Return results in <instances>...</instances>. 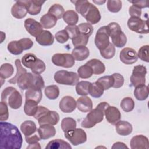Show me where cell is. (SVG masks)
<instances>
[{"label": "cell", "instance_id": "6da1fadb", "mask_svg": "<svg viewBox=\"0 0 149 149\" xmlns=\"http://www.w3.org/2000/svg\"><path fill=\"white\" fill-rule=\"evenodd\" d=\"M0 148L20 149L22 147L23 138L18 128L14 125L1 121Z\"/></svg>", "mask_w": 149, "mask_h": 149}, {"label": "cell", "instance_id": "7a4b0ae2", "mask_svg": "<svg viewBox=\"0 0 149 149\" xmlns=\"http://www.w3.org/2000/svg\"><path fill=\"white\" fill-rule=\"evenodd\" d=\"M107 102H101L94 109H92L82 121L81 125L84 128H91L100 123L104 119L105 109L109 106Z\"/></svg>", "mask_w": 149, "mask_h": 149}, {"label": "cell", "instance_id": "3957f363", "mask_svg": "<svg viewBox=\"0 0 149 149\" xmlns=\"http://www.w3.org/2000/svg\"><path fill=\"white\" fill-rule=\"evenodd\" d=\"M17 83L19 87L22 90L30 88L42 90L45 86L44 81L40 74L29 72L22 74L17 80Z\"/></svg>", "mask_w": 149, "mask_h": 149}, {"label": "cell", "instance_id": "277c9868", "mask_svg": "<svg viewBox=\"0 0 149 149\" xmlns=\"http://www.w3.org/2000/svg\"><path fill=\"white\" fill-rule=\"evenodd\" d=\"M1 101L5 102L12 109L19 108L22 104L20 93L13 87H7L2 92Z\"/></svg>", "mask_w": 149, "mask_h": 149}, {"label": "cell", "instance_id": "5b68a950", "mask_svg": "<svg viewBox=\"0 0 149 149\" xmlns=\"http://www.w3.org/2000/svg\"><path fill=\"white\" fill-rule=\"evenodd\" d=\"M107 27L109 36L111 37L112 44L118 48L124 47L127 42V37L122 31L120 25L116 22H112Z\"/></svg>", "mask_w": 149, "mask_h": 149}, {"label": "cell", "instance_id": "8992f818", "mask_svg": "<svg viewBox=\"0 0 149 149\" xmlns=\"http://www.w3.org/2000/svg\"><path fill=\"white\" fill-rule=\"evenodd\" d=\"M55 81L61 84L74 86L79 82L78 74L73 72L61 70L57 71L54 74Z\"/></svg>", "mask_w": 149, "mask_h": 149}, {"label": "cell", "instance_id": "52a82bcc", "mask_svg": "<svg viewBox=\"0 0 149 149\" xmlns=\"http://www.w3.org/2000/svg\"><path fill=\"white\" fill-rule=\"evenodd\" d=\"M147 73L146 68L141 65L135 66L133 68L132 75L130 78L131 84L136 87L144 85L146 83V74Z\"/></svg>", "mask_w": 149, "mask_h": 149}, {"label": "cell", "instance_id": "ba28073f", "mask_svg": "<svg viewBox=\"0 0 149 149\" xmlns=\"http://www.w3.org/2000/svg\"><path fill=\"white\" fill-rule=\"evenodd\" d=\"M109 37V34L107 26L101 27L97 31L94 42L100 51L104 49L108 46L110 43Z\"/></svg>", "mask_w": 149, "mask_h": 149}, {"label": "cell", "instance_id": "9c48e42d", "mask_svg": "<svg viewBox=\"0 0 149 149\" xmlns=\"http://www.w3.org/2000/svg\"><path fill=\"white\" fill-rule=\"evenodd\" d=\"M65 137L73 146H78L85 143L87 140V134L81 128H76L64 133Z\"/></svg>", "mask_w": 149, "mask_h": 149}, {"label": "cell", "instance_id": "30bf717a", "mask_svg": "<svg viewBox=\"0 0 149 149\" xmlns=\"http://www.w3.org/2000/svg\"><path fill=\"white\" fill-rule=\"evenodd\" d=\"M127 26L133 31L139 34H148V21L140 17H130L127 21Z\"/></svg>", "mask_w": 149, "mask_h": 149}, {"label": "cell", "instance_id": "8fae6325", "mask_svg": "<svg viewBox=\"0 0 149 149\" xmlns=\"http://www.w3.org/2000/svg\"><path fill=\"white\" fill-rule=\"evenodd\" d=\"M52 62L57 66L69 68L73 66L75 63V59L72 54L57 53L52 56Z\"/></svg>", "mask_w": 149, "mask_h": 149}, {"label": "cell", "instance_id": "7c38bea8", "mask_svg": "<svg viewBox=\"0 0 149 149\" xmlns=\"http://www.w3.org/2000/svg\"><path fill=\"white\" fill-rule=\"evenodd\" d=\"M122 62L126 65H131L137 62L138 56L136 51L131 48L126 47L122 49L119 54Z\"/></svg>", "mask_w": 149, "mask_h": 149}, {"label": "cell", "instance_id": "4fadbf2b", "mask_svg": "<svg viewBox=\"0 0 149 149\" xmlns=\"http://www.w3.org/2000/svg\"><path fill=\"white\" fill-rule=\"evenodd\" d=\"M24 27L30 35L35 37H38L43 31V27L41 23L32 18H28L25 20Z\"/></svg>", "mask_w": 149, "mask_h": 149}, {"label": "cell", "instance_id": "5bb4252c", "mask_svg": "<svg viewBox=\"0 0 149 149\" xmlns=\"http://www.w3.org/2000/svg\"><path fill=\"white\" fill-rule=\"evenodd\" d=\"M59 109L64 113L72 112L76 108V101L71 96L63 97L60 101L59 104Z\"/></svg>", "mask_w": 149, "mask_h": 149}, {"label": "cell", "instance_id": "9a60e30c", "mask_svg": "<svg viewBox=\"0 0 149 149\" xmlns=\"http://www.w3.org/2000/svg\"><path fill=\"white\" fill-rule=\"evenodd\" d=\"M104 115L107 121L112 125H115L121 119L120 112L114 106L109 105L105 109Z\"/></svg>", "mask_w": 149, "mask_h": 149}, {"label": "cell", "instance_id": "2e32d148", "mask_svg": "<svg viewBox=\"0 0 149 149\" xmlns=\"http://www.w3.org/2000/svg\"><path fill=\"white\" fill-rule=\"evenodd\" d=\"M84 17L87 20V23L91 24H95L100 22L101 16L98 8L94 5L91 3Z\"/></svg>", "mask_w": 149, "mask_h": 149}, {"label": "cell", "instance_id": "e0dca14e", "mask_svg": "<svg viewBox=\"0 0 149 149\" xmlns=\"http://www.w3.org/2000/svg\"><path fill=\"white\" fill-rule=\"evenodd\" d=\"M130 145L132 149H148L149 148L148 139L144 135H136L132 138Z\"/></svg>", "mask_w": 149, "mask_h": 149}, {"label": "cell", "instance_id": "ac0fdd59", "mask_svg": "<svg viewBox=\"0 0 149 149\" xmlns=\"http://www.w3.org/2000/svg\"><path fill=\"white\" fill-rule=\"evenodd\" d=\"M23 4L25 5L28 13L31 15H36L41 12V7L43 3L45 2L44 1L37 0H28L22 1Z\"/></svg>", "mask_w": 149, "mask_h": 149}, {"label": "cell", "instance_id": "d6986e66", "mask_svg": "<svg viewBox=\"0 0 149 149\" xmlns=\"http://www.w3.org/2000/svg\"><path fill=\"white\" fill-rule=\"evenodd\" d=\"M40 125L49 124L52 125H56L59 121V114L54 111H49L43 116L37 120Z\"/></svg>", "mask_w": 149, "mask_h": 149}, {"label": "cell", "instance_id": "ffe728a7", "mask_svg": "<svg viewBox=\"0 0 149 149\" xmlns=\"http://www.w3.org/2000/svg\"><path fill=\"white\" fill-rule=\"evenodd\" d=\"M40 137L42 140H46L54 137L56 134V130L54 126L49 124H44L40 126L37 129Z\"/></svg>", "mask_w": 149, "mask_h": 149}, {"label": "cell", "instance_id": "44dd1931", "mask_svg": "<svg viewBox=\"0 0 149 149\" xmlns=\"http://www.w3.org/2000/svg\"><path fill=\"white\" fill-rule=\"evenodd\" d=\"M28 13L27 8L22 1H16L11 8L12 15L16 19H22Z\"/></svg>", "mask_w": 149, "mask_h": 149}, {"label": "cell", "instance_id": "7402d4cb", "mask_svg": "<svg viewBox=\"0 0 149 149\" xmlns=\"http://www.w3.org/2000/svg\"><path fill=\"white\" fill-rule=\"evenodd\" d=\"M76 107L82 112H88L93 109L92 100L86 95L80 97L77 100Z\"/></svg>", "mask_w": 149, "mask_h": 149}, {"label": "cell", "instance_id": "603a6c76", "mask_svg": "<svg viewBox=\"0 0 149 149\" xmlns=\"http://www.w3.org/2000/svg\"><path fill=\"white\" fill-rule=\"evenodd\" d=\"M36 41L42 46H49L54 43V37L49 31L43 30L38 37H36Z\"/></svg>", "mask_w": 149, "mask_h": 149}, {"label": "cell", "instance_id": "cb8c5ba5", "mask_svg": "<svg viewBox=\"0 0 149 149\" xmlns=\"http://www.w3.org/2000/svg\"><path fill=\"white\" fill-rule=\"evenodd\" d=\"M72 55L75 60L81 61L86 59L88 57L90 51L86 46L76 47L72 50Z\"/></svg>", "mask_w": 149, "mask_h": 149}, {"label": "cell", "instance_id": "d4e9b609", "mask_svg": "<svg viewBox=\"0 0 149 149\" xmlns=\"http://www.w3.org/2000/svg\"><path fill=\"white\" fill-rule=\"evenodd\" d=\"M115 129L119 135L128 136L132 132L133 127L129 122L125 120H119L115 124Z\"/></svg>", "mask_w": 149, "mask_h": 149}, {"label": "cell", "instance_id": "484cf974", "mask_svg": "<svg viewBox=\"0 0 149 149\" xmlns=\"http://www.w3.org/2000/svg\"><path fill=\"white\" fill-rule=\"evenodd\" d=\"M20 130L26 137L30 136L37 132L36 123L31 120H26L20 125Z\"/></svg>", "mask_w": 149, "mask_h": 149}, {"label": "cell", "instance_id": "4316f807", "mask_svg": "<svg viewBox=\"0 0 149 149\" xmlns=\"http://www.w3.org/2000/svg\"><path fill=\"white\" fill-rule=\"evenodd\" d=\"M86 64L90 66L93 70V74H100L103 73L105 70V66L104 64L99 59H90V61L86 62Z\"/></svg>", "mask_w": 149, "mask_h": 149}, {"label": "cell", "instance_id": "83f0119b", "mask_svg": "<svg viewBox=\"0 0 149 149\" xmlns=\"http://www.w3.org/2000/svg\"><path fill=\"white\" fill-rule=\"evenodd\" d=\"M46 149H71V146L66 141L62 139H54L50 141L47 146Z\"/></svg>", "mask_w": 149, "mask_h": 149}, {"label": "cell", "instance_id": "f1b7e54d", "mask_svg": "<svg viewBox=\"0 0 149 149\" xmlns=\"http://www.w3.org/2000/svg\"><path fill=\"white\" fill-rule=\"evenodd\" d=\"M42 97V90L30 88L27 90L25 93V100H34L39 103Z\"/></svg>", "mask_w": 149, "mask_h": 149}, {"label": "cell", "instance_id": "f546056e", "mask_svg": "<svg viewBox=\"0 0 149 149\" xmlns=\"http://www.w3.org/2000/svg\"><path fill=\"white\" fill-rule=\"evenodd\" d=\"M57 22V19L52 15L47 13L41 16L40 23L42 27L46 29H51L54 27Z\"/></svg>", "mask_w": 149, "mask_h": 149}, {"label": "cell", "instance_id": "4dcf8cb0", "mask_svg": "<svg viewBox=\"0 0 149 149\" xmlns=\"http://www.w3.org/2000/svg\"><path fill=\"white\" fill-rule=\"evenodd\" d=\"M38 102L31 100H27L25 101L24 105V112L28 116H34L36 114L38 106Z\"/></svg>", "mask_w": 149, "mask_h": 149}, {"label": "cell", "instance_id": "1f68e13d", "mask_svg": "<svg viewBox=\"0 0 149 149\" xmlns=\"http://www.w3.org/2000/svg\"><path fill=\"white\" fill-rule=\"evenodd\" d=\"M63 19L68 25H76L79 20L78 14L73 10H68L65 12Z\"/></svg>", "mask_w": 149, "mask_h": 149}, {"label": "cell", "instance_id": "d6a6232c", "mask_svg": "<svg viewBox=\"0 0 149 149\" xmlns=\"http://www.w3.org/2000/svg\"><path fill=\"white\" fill-rule=\"evenodd\" d=\"M134 95L137 100L143 101L146 100L148 96V86L144 84L135 87L134 90Z\"/></svg>", "mask_w": 149, "mask_h": 149}, {"label": "cell", "instance_id": "836d02e7", "mask_svg": "<svg viewBox=\"0 0 149 149\" xmlns=\"http://www.w3.org/2000/svg\"><path fill=\"white\" fill-rule=\"evenodd\" d=\"M75 5L76 10L83 17L85 15L87 10L88 9L91 3L86 0H79L72 1Z\"/></svg>", "mask_w": 149, "mask_h": 149}, {"label": "cell", "instance_id": "e575fe53", "mask_svg": "<svg viewBox=\"0 0 149 149\" xmlns=\"http://www.w3.org/2000/svg\"><path fill=\"white\" fill-rule=\"evenodd\" d=\"M104 91V89L103 87L97 81L94 83H91L89 94L91 97L94 98H100L102 95Z\"/></svg>", "mask_w": 149, "mask_h": 149}, {"label": "cell", "instance_id": "d590c367", "mask_svg": "<svg viewBox=\"0 0 149 149\" xmlns=\"http://www.w3.org/2000/svg\"><path fill=\"white\" fill-rule=\"evenodd\" d=\"M91 83L87 81H81L76 85V91L78 95H87L89 94Z\"/></svg>", "mask_w": 149, "mask_h": 149}, {"label": "cell", "instance_id": "8d00e7d4", "mask_svg": "<svg viewBox=\"0 0 149 149\" xmlns=\"http://www.w3.org/2000/svg\"><path fill=\"white\" fill-rule=\"evenodd\" d=\"M48 13L54 16L57 20L61 19L65 13L64 8L63 6L58 3L52 5L48 9Z\"/></svg>", "mask_w": 149, "mask_h": 149}, {"label": "cell", "instance_id": "74e56055", "mask_svg": "<svg viewBox=\"0 0 149 149\" xmlns=\"http://www.w3.org/2000/svg\"><path fill=\"white\" fill-rule=\"evenodd\" d=\"M44 93L48 99L55 100L59 95V89L56 85H49L45 87Z\"/></svg>", "mask_w": 149, "mask_h": 149}, {"label": "cell", "instance_id": "f35d334b", "mask_svg": "<svg viewBox=\"0 0 149 149\" xmlns=\"http://www.w3.org/2000/svg\"><path fill=\"white\" fill-rule=\"evenodd\" d=\"M61 129L63 132H67L69 130L76 129V122L72 118H65L62 120L61 122Z\"/></svg>", "mask_w": 149, "mask_h": 149}, {"label": "cell", "instance_id": "ab89813d", "mask_svg": "<svg viewBox=\"0 0 149 149\" xmlns=\"http://www.w3.org/2000/svg\"><path fill=\"white\" fill-rule=\"evenodd\" d=\"M14 69L13 66L9 63L2 64L0 68L1 79H5L10 77L13 73Z\"/></svg>", "mask_w": 149, "mask_h": 149}, {"label": "cell", "instance_id": "60d3db41", "mask_svg": "<svg viewBox=\"0 0 149 149\" xmlns=\"http://www.w3.org/2000/svg\"><path fill=\"white\" fill-rule=\"evenodd\" d=\"M8 50L10 53L13 55H20L22 53L23 49L19 42V41H12L7 46Z\"/></svg>", "mask_w": 149, "mask_h": 149}, {"label": "cell", "instance_id": "b9f144b4", "mask_svg": "<svg viewBox=\"0 0 149 149\" xmlns=\"http://www.w3.org/2000/svg\"><path fill=\"white\" fill-rule=\"evenodd\" d=\"M15 65L16 67V75L12 78L11 79H10L8 82L11 83V84H16V83H17V80L19 79V77L23 73H25L27 72V70L26 69L23 68V67L21 65V62L19 59H16L15 61Z\"/></svg>", "mask_w": 149, "mask_h": 149}, {"label": "cell", "instance_id": "7bdbcfd3", "mask_svg": "<svg viewBox=\"0 0 149 149\" xmlns=\"http://www.w3.org/2000/svg\"><path fill=\"white\" fill-rule=\"evenodd\" d=\"M97 81L101 84L104 90H107L113 87L114 83V79L112 75L104 76L100 77L97 80Z\"/></svg>", "mask_w": 149, "mask_h": 149}, {"label": "cell", "instance_id": "ee69618b", "mask_svg": "<svg viewBox=\"0 0 149 149\" xmlns=\"http://www.w3.org/2000/svg\"><path fill=\"white\" fill-rule=\"evenodd\" d=\"M77 73L79 77L81 79H88L93 75V72L90 66L86 63L78 68Z\"/></svg>", "mask_w": 149, "mask_h": 149}, {"label": "cell", "instance_id": "f6af8a7d", "mask_svg": "<svg viewBox=\"0 0 149 149\" xmlns=\"http://www.w3.org/2000/svg\"><path fill=\"white\" fill-rule=\"evenodd\" d=\"M37 58L32 53L26 54L22 58V63L25 67L31 69L34 63L36 61Z\"/></svg>", "mask_w": 149, "mask_h": 149}, {"label": "cell", "instance_id": "bcb514c9", "mask_svg": "<svg viewBox=\"0 0 149 149\" xmlns=\"http://www.w3.org/2000/svg\"><path fill=\"white\" fill-rule=\"evenodd\" d=\"M120 107L123 111L126 112H129L134 109V102L132 98L125 97L122 100Z\"/></svg>", "mask_w": 149, "mask_h": 149}, {"label": "cell", "instance_id": "7dc6e473", "mask_svg": "<svg viewBox=\"0 0 149 149\" xmlns=\"http://www.w3.org/2000/svg\"><path fill=\"white\" fill-rule=\"evenodd\" d=\"M89 37L86 36L82 34H79L75 37L72 39L73 45L76 47L86 46L88 41Z\"/></svg>", "mask_w": 149, "mask_h": 149}, {"label": "cell", "instance_id": "c3c4849f", "mask_svg": "<svg viewBox=\"0 0 149 149\" xmlns=\"http://www.w3.org/2000/svg\"><path fill=\"white\" fill-rule=\"evenodd\" d=\"M45 68L46 66L45 63L42 60L37 58L30 69L33 73L40 74L45 71Z\"/></svg>", "mask_w": 149, "mask_h": 149}, {"label": "cell", "instance_id": "681fc988", "mask_svg": "<svg viewBox=\"0 0 149 149\" xmlns=\"http://www.w3.org/2000/svg\"><path fill=\"white\" fill-rule=\"evenodd\" d=\"M101 56L107 59H111L115 54V46L112 44L109 43L108 46L104 49L100 51Z\"/></svg>", "mask_w": 149, "mask_h": 149}, {"label": "cell", "instance_id": "f907efd6", "mask_svg": "<svg viewBox=\"0 0 149 149\" xmlns=\"http://www.w3.org/2000/svg\"><path fill=\"white\" fill-rule=\"evenodd\" d=\"M107 8L109 11L116 13L122 8V2L119 0H109L107 1Z\"/></svg>", "mask_w": 149, "mask_h": 149}, {"label": "cell", "instance_id": "816d5d0a", "mask_svg": "<svg viewBox=\"0 0 149 149\" xmlns=\"http://www.w3.org/2000/svg\"><path fill=\"white\" fill-rule=\"evenodd\" d=\"M77 26L80 33L88 37H90L92 34L94 30L92 25L88 23H82L79 24Z\"/></svg>", "mask_w": 149, "mask_h": 149}, {"label": "cell", "instance_id": "f5cc1de1", "mask_svg": "<svg viewBox=\"0 0 149 149\" xmlns=\"http://www.w3.org/2000/svg\"><path fill=\"white\" fill-rule=\"evenodd\" d=\"M148 51H149V46L148 45H143L140 48V49L138 51L137 56L141 60L148 62Z\"/></svg>", "mask_w": 149, "mask_h": 149}, {"label": "cell", "instance_id": "db71d44e", "mask_svg": "<svg viewBox=\"0 0 149 149\" xmlns=\"http://www.w3.org/2000/svg\"><path fill=\"white\" fill-rule=\"evenodd\" d=\"M9 118V111L7 104L1 101L0 103V120L5 121Z\"/></svg>", "mask_w": 149, "mask_h": 149}, {"label": "cell", "instance_id": "11a10c76", "mask_svg": "<svg viewBox=\"0 0 149 149\" xmlns=\"http://www.w3.org/2000/svg\"><path fill=\"white\" fill-rule=\"evenodd\" d=\"M55 37L56 38V40L61 44H63L67 42L68 40L69 39V35L65 29L58 31L55 34Z\"/></svg>", "mask_w": 149, "mask_h": 149}, {"label": "cell", "instance_id": "9f6ffc18", "mask_svg": "<svg viewBox=\"0 0 149 149\" xmlns=\"http://www.w3.org/2000/svg\"><path fill=\"white\" fill-rule=\"evenodd\" d=\"M65 30L68 33L69 38L70 39L73 38L80 34L78 26L76 25H68L65 27Z\"/></svg>", "mask_w": 149, "mask_h": 149}, {"label": "cell", "instance_id": "6f0895ef", "mask_svg": "<svg viewBox=\"0 0 149 149\" xmlns=\"http://www.w3.org/2000/svg\"><path fill=\"white\" fill-rule=\"evenodd\" d=\"M112 76L114 79V83L112 87L115 88L121 87L124 83V78L123 76L118 73H115L112 74Z\"/></svg>", "mask_w": 149, "mask_h": 149}, {"label": "cell", "instance_id": "680465c9", "mask_svg": "<svg viewBox=\"0 0 149 149\" xmlns=\"http://www.w3.org/2000/svg\"><path fill=\"white\" fill-rule=\"evenodd\" d=\"M23 50L30 49L33 45V41L29 38H23L19 40Z\"/></svg>", "mask_w": 149, "mask_h": 149}, {"label": "cell", "instance_id": "91938a15", "mask_svg": "<svg viewBox=\"0 0 149 149\" xmlns=\"http://www.w3.org/2000/svg\"><path fill=\"white\" fill-rule=\"evenodd\" d=\"M129 13L131 17H140L141 15V9L132 5L129 7Z\"/></svg>", "mask_w": 149, "mask_h": 149}, {"label": "cell", "instance_id": "94428289", "mask_svg": "<svg viewBox=\"0 0 149 149\" xmlns=\"http://www.w3.org/2000/svg\"><path fill=\"white\" fill-rule=\"evenodd\" d=\"M49 111V110L48 108H47L43 106H38V109H37L36 114L34 115V117L35 119L38 120L40 118L43 116L45 113H47Z\"/></svg>", "mask_w": 149, "mask_h": 149}, {"label": "cell", "instance_id": "6125c7cd", "mask_svg": "<svg viewBox=\"0 0 149 149\" xmlns=\"http://www.w3.org/2000/svg\"><path fill=\"white\" fill-rule=\"evenodd\" d=\"M25 139H26V141L29 144H32L38 143V141L41 140V138L40 137L38 133V134L37 133H35L30 136L26 137Z\"/></svg>", "mask_w": 149, "mask_h": 149}, {"label": "cell", "instance_id": "be15d7a7", "mask_svg": "<svg viewBox=\"0 0 149 149\" xmlns=\"http://www.w3.org/2000/svg\"><path fill=\"white\" fill-rule=\"evenodd\" d=\"M129 2L132 3L133 5L136 6L137 7L142 9L144 8H147L148 6V1H130Z\"/></svg>", "mask_w": 149, "mask_h": 149}, {"label": "cell", "instance_id": "e7e4bbea", "mask_svg": "<svg viewBox=\"0 0 149 149\" xmlns=\"http://www.w3.org/2000/svg\"><path fill=\"white\" fill-rule=\"evenodd\" d=\"M127 148L128 147L122 142H116L112 146V148Z\"/></svg>", "mask_w": 149, "mask_h": 149}, {"label": "cell", "instance_id": "03108f58", "mask_svg": "<svg viewBox=\"0 0 149 149\" xmlns=\"http://www.w3.org/2000/svg\"><path fill=\"white\" fill-rule=\"evenodd\" d=\"M27 148H41V146L38 143H36L32 144H29V146L27 147Z\"/></svg>", "mask_w": 149, "mask_h": 149}, {"label": "cell", "instance_id": "003e7915", "mask_svg": "<svg viewBox=\"0 0 149 149\" xmlns=\"http://www.w3.org/2000/svg\"><path fill=\"white\" fill-rule=\"evenodd\" d=\"M106 1H93V2L98 4V5H102L103 3H104Z\"/></svg>", "mask_w": 149, "mask_h": 149}]
</instances>
